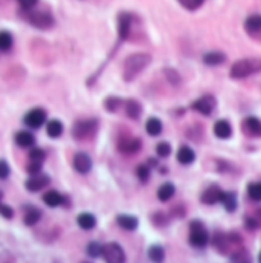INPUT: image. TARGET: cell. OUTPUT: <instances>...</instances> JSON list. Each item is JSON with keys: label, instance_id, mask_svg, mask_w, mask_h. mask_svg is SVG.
Wrapping results in <instances>:
<instances>
[{"label": "cell", "instance_id": "6da1fadb", "mask_svg": "<svg viewBox=\"0 0 261 263\" xmlns=\"http://www.w3.org/2000/svg\"><path fill=\"white\" fill-rule=\"evenodd\" d=\"M151 63V55L137 52L126 58L124 66H123V78L124 81H133L142 70H144L148 64Z\"/></svg>", "mask_w": 261, "mask_h": 263}, {"label": "cell", "instance_id": "7a4b0ae2", "mask_svg": "<svg viewBox=\"0 0 261 263\" xmlns=\"http://www.w3.org/2000/svg\"><path fill=\"white\" fill-rule=\"evenodd\" d=\"M261 70V60L260 58H242L235 61L231 66L229 75L234 80H242L249 75H254Z\"/></svg>", "mask_w": 261, "mask_h": 263}, {"label": "cell", "instance_id": "3957f363", "mask_svg": "<svg viewBox=\"0 0 261 263\" xmlns=\"http://www.w3.org/2000/svg\"><path fill=\"white\" fill-rule=\"evenodd\" d=\"M98 130V121L97 119H80L77 121L72 127V136L77 139V141H84V139H89L92 138L95 133Z\"/></svg>", "mask_w": 261, "mask_h": 263}, {"label": "cell", "instance_id": "277c9868", "mask_svg": "<svg viewBox=\"0 0 261 263\" xmlns=\"http://www.w3.org/2000/svg\"><path fill=\"white\" fill-rule=\"evenodd\" d=\"M189 244L196 248H205L209 242V234L205 230L203 224L200 221H193L191 225H189Z\"/></svg>", "mask_w": 261, "mask_h": 263}, {"label": "cell", "instance_id": "5b68a950", "mask_svg": "<svg viewBox=\"0 0 261 263\" xmlns=\"http://www.w3.org/2000/svg\"><path fill=\"white\" fill-rule=\"evenodd\" d=\"M26 20L31 23L32 26L38 28V29H49L54 25V17L49 12L44 11H31L26 9Z\"/></svg>", "mask_w": 261, "mask_h": 263}, {"label": "cell", "instance_id": "8992f818", "mask_svg": "<svg viewBox=\"0 0 261 263\" xmlns=\"http://www.w3.org/2000/svg\"><path fill=\"white\" fill-rule=\"evenodd\" d=\"M101 256L112 263H123L126 262V253L123 250V247L116 242H109L103 247V253Z\"/></svg>", "mask_w": 261, "mask_h": 263}, {"label": "cell", "instance_id": "52a82bcc", "mask_svg": "<svg viewBox=\"0 0 261 263\" xmlns=\"http://www.w3.org/2000/svg\"><path fill=\"white\" fill-rule=\"evenodd\" d=\"M46 110L41 109V107H34L31 109L25 116H23V123H25L26 127H31V129H38L41 127L44 123H46Z\"/></svg>", "mask_w": 261, "mask_h": 263}, {"label": "cell", "instance_id": "ba28073f", "mask_svg": "<svg viewBox=\"0 0 261 263\" xmlns=\"http://www.w3.org/2000/svg\"><path fill=\"white\" fill-rule=\"evenodd\" d=\"M216 98L212 97V95H203V97L197 98L193 104H191V109L202 113V115H211L216 109Z\"/></svg>", "mask_w": 261, "mask_h": 263}, {"label": "cell", "instance_id": "9c48e42d", "mask_svg": "<svg viewBox=\"0 0 261 263\" xmlns=\"http://www.w3.org/2000/svg\"><path fill=\"white\" fill-rule=\"evenodd\" d=\"M142 147L140 138H121L118 142V150L123 155H134Z\"/></svg>", "mask_w": 261, "mask_h": 263}, {"label": "cell", "instance_id": "30bf717a", "mask_svg": "<svg viewBox=\"0 0 261 263\" xmlns=\"http://www.w3.org/2000/svg\"><path fill=\"white\" fill-rule=\"evenodd\" d=\"M51 182V178L47 175H41V173H37V175H32V178H29L26 182H25V187L28 191H40L41 188H44L46 185H49Z\"/></svg>", "mask_w": 261, "mask_h": 263}, {"label": "cell", "instance_id": "8fae6325", "mask_svg": "<svg viewBox=\"0 0 261 263\" xmlns=\"http://www.w3.org/2000/svg\"><path fill=\"white\" fill-rule=\"evenodd\" d=\"M74 169L78 173H81V175L89 173L92 170V159H90V156L87 153H83V152L77 153L74 156Z\"/></svg>", "mask_w": 261, "mask_h": 263}, {"label": "cell", "instance_id": "7c38bea8", "mask_svg": "<svg viewBox=\"0 0 261 263\" xmlns=\"http://www.w3.org/2000/svg\"><path fill=\"white\" fill-rule=\"evenodd\" d=\"M245 29L246 32L254 37V38H258L260 37V32H261V17L258 14H252L246 18L245 21Z\"/></svg>", "mask_w": 261, "mask_h": 263}, {"label": "cell", "instance_id": "4fadbf2b", "mask_svg": "<svg viewBox=\"0 0 261 263\" xmlns=\"http://www.w3.org/2000/svg\"><path fill=\"white\" fill-rule=\"evenodd\" d=\"M220 196H222V190L219 185H211L208 187L203 195H202V202L205 205H216L217 202H220Z\"/></svg>", "mask_w": 261, "mask_h": 263}, {"label": "cell", "instance_id": "5bb4252c", "mask_svg": "<svg viewBox=\"0 0 261 263\" xmlns=\"http://www.w3.org/2000/svg\"><path fill=\"white\" fill-rule=\"evenodd\" d=\"M242 127L248 136H260V133H261V123L255 116H248L243 121Z\"/></svg>", "mask_w": 261, "mask_h": 263}, {"label": "cell", "instance_id": "9a60e30c", "mask_svg": "<svg viewBox=\"0 0 261 263\" xmlns=\"http://www.w3.org/2000/svg\"><path fill=\"white\" fill-rule=\"evenodd\" d=\"M214 133L220 139H228L232 136V126L229 124V121H226V119H219L214 124Z\"/></svg>", "mask_w": 261, "mask_h": 263}, {"label": "cell", "instance_id": "2e32d148", "mask_svg": "<svg viewBox=\"0 0 261 263\" xmlns=\"http://www.w3.org/2000/svg\"><path fill=\"white\" fill-rule=\"evenodd\" d=\"M176 195V187L171 182H165L157 188V199L160 202H167Z\"/></svg>", "mask_w": 261, "mask_h": 263}, {"label": "cell", "instance_id": "e0dca14e", "mask_svg": "<svg viewBox=\"0 0 261 263\" xmlns=\"http://www.w3.org/2000/svg\"><path fill=\"white\" fill-rule=\"evenodd\" d=\"M116 222L123 230H127V231H134L139 225L137 219L134 216H130V214H120L116 218Z\"/></svg>", "mask_w": 261, "mask_h": 263}, {"label": "cell", "instance_id": "ac0fdd59", "mask_svg": "<svg viewBox=\"0 0 261 263\" xmlns=\"http://www.w3.org/2000/svg\"><path fill=\"white\" fill-rule=\"evenodd\" d=\"M124 104H126V115L130 118V119H139L140 118V113H142V106H140V103L139 101H136V100H133V98H130V100H127V101H124Z\"/></svg>", "mask_w": 261, "mask_h": 263}, {"label": "cell", "instance_id": "d6986e66", "mask_svg": "<svg viewBox=\"0 0 261 263\" xmlns=\"http://www.w3.org/2000/svg\"><path fill=\"white\" fill-rule=\"evenodd\" d=\"M196 159V153L191 147L188 146H182L179 150H177V161L182 164V165H189L193 164Z\"/></svg>", "mask_w": 261, "mask_h": 263}, {"label": "cell", "instance_id": "ffe728a7", "mask_svg": "<svg viewBox=\"0 0 261 263\" xmlns=\"http://www.w3.org/2000/svg\"><path fill=\"white\" fill-rule=\"evenodd\" d=\"M120 38L126 40L130 35V29H131V15L130 14H121L120 15Z\"/></svg>", "mask_w": 261, "mask_h": 263}, {"label": "cell", "instance_id": "44dd1931", "mask_svg": "<svg viewBox=\"0 0 261 263\" xmlns=\"http://www.w3.org/2000/svg\"><path fill=\"white\" fill-rule=\"evenodd\" d=\"M77 224L80 225V228L89 231V230H93L95 227H97V218L90 213H81L77 218Z\"/></svg>", "mask_w": 261, "mask_h": 263}, {"label": "cell", "instance_id": "7402d4cb", "mask_svg": "<svg viewBox=\"0 0 261 263\" xmlns=\"http://www.w3.org/2000/svg\"><path fill=\"white\" fill-rule=\"evenodd\" d=\"M15 142L20 147H32L35 144V136L28 132V130H21L15 135Z\"/></svg>", "mask_w": 261, "mask_h": 263}, {"label": "cell", "instance_id": "603a6c76", "mask_svg": "<svg viewBox=\"0 0 261 263\" xmlns=\"http://www.w3.org/2000/svg\"><path fill=\"white\" fill-rule=\"evenodd\" d=\"M43 201H44V204L47 207H52L54 208V207H58V205L64 204V196L60 195L58 191H55V190H49L47 193H44Z\"/></svg>", "mask_w": 261, "mask_h": 263}, {"label": "cell", "instance_id": "cb8c5ba5", "mask_svg": "<svg viewBox=\"0 0 261 263\" xmlns=\"http://www.w3.org/2000/svg\"><path fill=\"white\" fill-rule=\"evenodd\" d=\"M41 219V211L35 207H29L25 213V216H23V222L28 227H34L40 222Z\"/></svg>", "mask_w": 261, "mask_h": 263}, {"label": "cell", "instance_id": "d4e9b609", "mask_svg": "<svg viewBox=\"0 0 261 263\" xmlns=\"http://www.w3.org/2000/svg\"><path fill=\"white\" fill-rule=\"evenodd\" d=\"M225 61H226V55L220 51L208 52L203 55V63L208 66H219V64H223Z\"/></svg>", "mask_w": 261, "mask_h": 263}, {"label": "cell", "instance_id": "484cf974", "mask_svg": "<svg viewBox=\"0 0 261 263\" xmlns=\"http://www.w3.org/2000/svg\"><path fill=\"white\" fill-rule=\"evenodd\" d=\"M162 129H163V126H162V121H160L159 118L151 116V118L147 119L145 130H147V133H148L150 136H159V135L162 133Z\"/></svg>", "mask_w": 261, "mask_h": 263}, {"label": "cell", "instance_id": "4316f807", "mask_svg": "<svg viewBox=\"0 0 261 263\" xmlns=\"http://www.w3.org/2000/svg\"><path fill=\"white\" fill-rule=\"evenodd\" d=\"M220 202L223 204V207H225L229 213L235 211V210H237V205H239V202H237L235 193H231V191H229V193H226V191H222Z\"/></svg>", "mask_w": 261, "mask_h": 263}, {"label": "cell", "instance_id": "83f0119b", "mask_svg": "<svg viewBox=\"0 0 261 263\" xmlns=\"http://www.w3.org/2000/svg\"><path fill=\"white\" fill-rule=\"evenodd\" d=\"M63 123L60 121V119H52V121L47 123L46 126V133L47 136H51V138H60L63 135Z\"/></svg>", "mask_w": 261, "mask_h": 263}, {"label": "cell", "instance_id": "f1b7e54d", "mask_svg": "<svg viewBox=\"0 0 261 263\" xmlns=\"http://www.w3.org/2000/svg\"><path fill=\"white\" fill-rule=\"evenodd\" d=\"M212 244H214V247H216L217 250H220L222 254H225L226 245L229 244V241H228L226 234H223V233H216L214 237H212Z\"/></svg>", "mask_w": 261, "mask_h": 263}, {"label": "cell", "instance_id": "f546056e", "mask_svg": "<svg viewBox=\"0 0 261 263\" xmlns=\"http://www.w3.org/2000/svg\"><path fill=\"white\" fill-rule=\"evenodd\" d=\"M148 257L153 262H157V263L162 262L165 259V250H163V247H160V245H151L148 248Z\"/></svg>", "mask_w": 261, "mask_h": 263}, {"label": "cell", "instance_id": "4dcf8cb0", "mask_svg": "<svg viewBox=\"0 0 261 263\" xmlns=\"http://www.w3.org/2000/svg\"><path fill=\"white\" fill-rule=\"evenodd\" d=\"M14 38L8 31H0V51H9L12 47Z\"/></svg>", "mask_w": 261, "mask_h": 263}, {"label": "cell", "instance_id": "1f68e13d", "mask_svg": "<svg viewBox=\"0 0 261 263\" xmlns=\"http://www.w3.org/2000/svg\"><path fill=\"white\" fill-rule=\"evenodd\" d=\"M248 195L254 202H258L261 199V184L260 182H251L248 185Z\"/></svg>", "mask_w": 261, "mask_h": 263}, {"label": "cell", "instance_id": "d6a6232c", "mask_svg": "<svg viewBox=\"0 0 261 263\" xmlns=\"http://www.w3.org/2000/svg\"><path fill=\"white\" fill-rule=\"evenodd\" d=\"M121 104H123V100H121L120 97H109V98L104 101V107H106L109 112H112V113L120 110Z\"/></svg>", "mask_w": 261, "mask_h": 263}, {"label": "cell", "instance_id": "836d02e7", "mask_svg": "<svg viewBox=\"0 0 261 263\" xmlns=\"http://www.w3.org/2000/svg\"><path fill=\"white\" fill-rule=\"evenodd\" d=\"M2 199H3V195H2V191H0V216L5 218V219H12L14 218V210L9 205L3 204Z\"/></svg>", "mask_w": 261, "mask_h": 263}, {"label": "cell", "instance_id": "e575fe53", "mask_svg": "<svg viewBox=\"0 0 261 263\" xmlns=\"http://www.w3.org/2000/svg\"><path fill=\"white\" fill-rule=\"evenodd\" d=\"M156 153L159 158H168L171 155V146L168 144V142H159V144L156 146Z\"/></svg>", "mask_w": 261, "mask_h": 263}, {"label": "cell", "instance_id": "d590c367", "mask_svg": "<svg viewBox=\"0 0 261 263\" xmlns=\"http://www.w3.org/2000/svg\"><path fill=\"white\" fill-rule=\"evenodd\" d=\"M151 221H153V224L156 225V227H165L168 224V216L167 214H163L162 211H156L153 216H151Z\"/></svg>", "mask_w": 261, "mask_h": 263}, {"label": "cell", "instance_id": "8d00e7d4", "mask_svg": "<svg viewBox=\"0 0 261 263\" xmlns=\"http://www.w3.org/2000/svg\"><path fill=\"white\" fill-rule=\"evenodd\" d=\"M101 253H103V245H100L98 242H90V244L87 245V254H89L92 259L100 257Z\"/></svg>", "mask_w": 261, "mask_h": 263}, {"label": "cell", "instance_id": "74e56055", "mask_svg": "<svg viewBox=\"0 0 261 263\" xmlns=\"http://www.w3.org/2000/svg\"><path fill=\"white\" fill-rule=\"evenodd\" d=\"M231 260L232 262H240V263H243V262H249L251 260V256H249V253L246 251V250H237L234 254H231Z\"/></svg>", "mask_w": 261, "mask_h": 263}, {"label": "cell", "instance_id": "f35d334b", "mask_svg": "<svg viewBox=\"0 0 261 263\" xmlns=\"http://www.w3.org/2000/svg\"><path fill=\"white\" fill-rule=\"evenodd\" d=\"M136 176L140 182H147L150 179V167L148 165H139L136 169Z\"/></svg>", "mask_w": 261, "mask_h": 263}, {"label": "cell", "instance_id": "ab89813d", "mask_svg": "<svg viewBox=\"0 0 261 263\" xmlns=\"http://www.w3.org/2000/svg\"><path fill=\"white\" fill-rule=\"evenodd\" d=\"M179 2L182 3L183 8H186L189 11H194L205 2V0H179Z\"/></svg>", "mask_w": 261, "mask_h": 263}, {"label": "cell", "instance_id": "60d3db41", "mask_svg": "<svg viewBox=\"0 0 261 263\" xmlns=\"http://www.w3.org/2000/svg\"><path fill=\"white\" fill-rule=\"evenodd\" d=\"M44 158H46V153H44L43 149H32V150L29 152V159H31V161L43 162Z\"/></svg>", "mask_w": 261, "mask_h": 263}, {"label": "cell", "instance_id": "b9f144b4", "mask_svg": "<svg viewBox=\"0 0 261 263\" xmlns=\"http://www.w3.org/2000/svg\"><path fill=\"white\" fill-rule=\"evenodd\" d=\"M165 75H167L168 81H171L173 84H179L180 83V75L173 69H165Z\"/></svg>", "mask_w": 261, "mask_h": 263}, {"label": "cell", "instance_id": "7bdbcfd3", "mask_svg": "<svg viewBox=\"0 0 261 263\" xmlns=\"http://www.w3.org/2000/svg\"><path fill=\"white\" fill-rule=\"evenodd\" d=\"M11 173V169H9V165L6 161L3 159H0V179H6Z\"/></svg>", "mask_w": 261, "mask_h": 263}, {"label": "cell", "instance_id": "ee69618b", "mask_svg": "<svg viewBox=\"0 0 261 263\" xmlns=\"http://www.w3.org/2000/svg\"><path fill=\"white\" fill-rule=\"evenodd\" d=\"M26 170H28V173H31V175H37V173H40V172H41V162L31 161V164L26 167Z\"/></svg>", "mask_w": 261, "mask_h": 263}, {"label": "cell", "instance_id": "f6af8a7d", "mask_svg": "<svg viewBox=\"0 0 261 263\" xmlns=\"http://www.w3.org/2000/svg\"><path fill=\"white\" fill-rule=\"evenodd\" d=\"M245 224H246V228H248L249 231H255V230L260 227V222H258V219H255V218H252V216L246 218Z\"/></svg>", "mask_w": 261, "mask_h": 263}, {"label": "cell", "instance_id": "bcb514c9", "mask_svg": "<svg viewBox=\"0 0 261 263\" xmlns=\"http://www.w3.org/2000/svg\"><path fill=\"white\" fill-rule=\"evenodd\" d=\"M17 2L21 5L23 9H32L38 3V0H17Z\"/></svg>", "mask_w": 261, "mask_h": 263}, {"label": "cell", "instance_id": "7dc6e473", "mask_svg": "<svg viewBox=\"0 0 261 263\" xmlns=\"http://www.w3.org/2000/svg\"><path fill=\"white\" fill-rule=\"evenodd\" d=\"M226 237H228L229 244H242V236H240L239 233H235V231L229 233Z\"/></svg>", "mask_w": 261, "mask_h": 263}, {"label": "cell", "instance_id": "c3c4849f", "mask_svg": "<svg viewBox=\"0 0 261 263\" xmlns=\"http://www.w3.org/2000/svg\"><path fill=\"white\" fill-rule=\"evenodd\" d=\"M156 165H157V161L150 158V159H148V167H156Z\"/></svg>", "mask_w": 261, "mask_h": 263}]
</instances>
